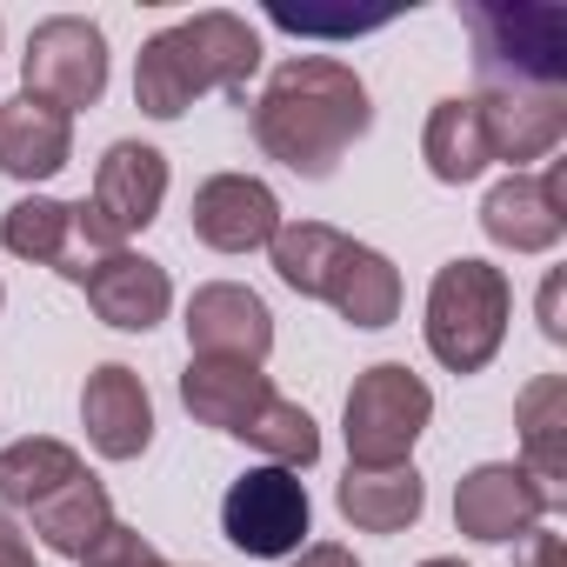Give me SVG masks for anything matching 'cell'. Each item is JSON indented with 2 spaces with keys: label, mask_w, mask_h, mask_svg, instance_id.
Segmentation results:
<instances>
[{
  "label": "cell",
  "mask_w": 567,
  "mask_h": 567,
  "mask_svg": "<svg viewBox=\"0 0 567 567\" xmlns=\"http://www.w3.org/2000/svg\"><path fill=\"white\" fill-rule=\"evenodd\" d=\"M481 234L507 254H547L567 234V161H547V174H507L481 200Z\"/></svg>",
  "instance_id": "30bf717a"
},
{
  "label": "cell",
  "mask_w": 567,
  "mask_h": 567,
  "mask_svg": "<svg viewBox=\"0 0 567 567\" xmlns=\"http://www.w3.org/2000/svg\"><path fill=\"white\" fill-rule=\"evenodd\" d=\"M421 154H427V174L447 181V187H467L474 174H487L494 147H487V127H481L474 94H467V101L454 94V101H441V107L427 114V127H421Z\"/></svg>",
  "instance_id": "7402d4cb"
},
{
  "label": "cell",
  "mask_w": 567,
  "mask_h": 567,
  "mask_svg": "<svg viewBox=\"0 0 567 567\" xmlns=\"http://www.w3.org/2000/svg\"><path fill=\"white\" fill-rule=\"evenodd\" d=\"M267 254H274V274L288 280L295 295L328 301L354 328H388L401 315V274H394V260L374 254V247H361V240H348L328 220H280V234L267 240Z\"/></svg>",
  "instance_id": "3957f363"
},
{
  "label": "cell",
  "mask_w": 567,
  "mask_h": 567,
  "mask_svg": "<svg viewBox=\"0 0 567 567\" xmlns=\"http://www.w3.org/2000/svg\"><path fill=\"white\" fill-rule=\"evenodd\" d=\"M280 234V200L254 174H214L194 187V240L214 254H254Z\"/></svg>",
  "instance_id": "7c38bea8"
},
{
  "label": "cell",
  "mask_w": 567,
  "mask_h": 567,
  "mask_svg": "<svg viewBox=\"0 0 567 567\" xmlns=\"http://www.w3.org/2000/svg\"><path fill=\"white\" fill-rule=\"evenodd\" d=\"M368 127H374L368 81L334 54H295L288 68H274V81L254 101L260 154L308 181H328L341 167V154L354 141H368Z\"/></svg>",
  "instance_id": "6da1fadb"
},
{
  "label": "cell",
  "mask_w": 567,
  "mask_h": 567,
  "mask_svg": "<svg viewBox=\"0 0 567 567\" xmlns=\"http://www.w3.org/2000/svg\"><path fill=\"white\" fill-rule=\"evenodd\" d=\"M81 427L94 441V454L107 461H141L147 441H154V401H147V381L121 361L94 368L87 388H81Z\"/></svg>",
  "instance_id": "5bb4252c"
},
{
  "label": "cell",
  "mask_w": 567,
  "mask_h": 567,
  "mask_svg": "<svg viewBox=\"0 0 567 567\" xmlns=\"http://www.w3.org/2000/svg\"><path fill=\"white\" fill-rule=\"evenodd\" d=\"M0 567H41L34 547H28V534L8 520V507H0Z\"/></svg>",
  "instance_id": "4316f807"
},
{
  "label": "cell",
  "mask_w": 567,
  "mask_h": 567,
  "mask_svg": "<svg viewBox=\"0 0 567 567\" xmlns=\"http://www.w3.org/2000/svg\"><path fill=\"white\" fill-rule=\"evenodd\" d=\"M474 107H481V127H487L494 161H514V174L527 161H547L567 141V94L507 87V94H474Z\"/></svg>",
  "instance_id": "2e32d148"
},
{
  "label": "cell",
  "mask_w": 567,
  "mask_h": 567,
  "mask_svg": "<svg viewBox=\"0 0 567 567\" xmlns=\"http://www.w3.org/2000/svg\"><path fill=\"white\" fill-rule=\"evenodd\" d=\"M514 427H520V467L547 487V501L560 507L567 501V381L560 374H540L520 388L514 401Z\"/></svg>",
  "instance_id": "d6986e66"
},
{
  "label": "cell",
  "mask_w": 567,
  "mask_h": 567,
  "mask_svg": "<svg viewBox=\"0 0 567 567\" xmlns=\"http://www.w3.org/2000/svg\"><path fill=\"white\" fill-rule=\"evenodd\" d=\"M308 520H315L308 487L288 467H247L220 494V527L254 560H288V554H301L308 547Z\"/></svg>",
  "instance_id": "52a82bcc"
},
{
  "label": "cell",
  "mask_w": 567,
  "mask_h": 567,
  "mask_svg": "<svg viewBox=\"0 0 567 567\" xmlns=\"http://www.w3.org/2000/svg\"><path fill=\"white\" fill-rule=\"evenodd\" d=\"M87 461L68 447V441H48V434H28V441H8L0 447V507H14V514H28L48 487H61V481H74Z\"/></svg>",
  "instance_id": "603a6c76"
},
{
  "label": "cell",
  "mask_w": 567,
  "mask_h": 567,
  "mask_svg": "<svg viewBox=\"0 0 567 567\" xmlns=\"http://www.w3.org/2000/svg\"><path fill=\"white\" fill-rule=\"evenodd\" d=\"M474 34V74L481 94H567V14L540 0H474L461 8Z\"/></svg>",
  "instance_id": "277c9868"
},
{
  "label": "cell",
  "mask_w": 567,
  "mask_h": 567,
  "mask_svg": "<svg viewBox=\"0 0 567 567\" xmlns=\"http://www.w3.org/2000/svg\"><path fill=\"white\" fill-rule=\"evenodd\" d=\"M74 154V114L34 101V94H14L0 101V174L14 181H54Z\"/></svg>",
  "instance_id": "ac0fdd59"
},
{
  "label": "cell",
  "mask_w": 567,
  "mask_h": 567,
  "mask_svg": "<svg viewBox=\"0 0 567 567\" xmlns=\"http://www.w3.org/2000/svg\"><path fill=\"white\" fill-rule=\"evenodd\" d=\"M288 567H361L341 540H315V547H301V554H288Z\"/></svg>",
  "instance_id": "83f0119b"
},
{
  "label": "cell",
  "mask_w": 567,
  "mask_h": 567,
  "mask_svg": "<svg viewBox=\"0 0 567 567\" xmlns=\"http://www.w3.org/2000/svg\"><path fill=\"white\" fill-rule=\"evenodd\" d=\"M434 414L427 381L408 361H381L348 388V467H408L421 427Z\"/></svg>",
  "instance_id": "8992f818"
},
{
  "label": "cell",
  "mask_w": 567,
  "mask_h": 567,
  "mask_svg": "<svg viewBox=\"0 0 567 567\" xmlns=\"http://www.w3.org/2000/svg\"><path fill=\"white\" fill-rule=\"evenodd\" d=\"M540 328H547V341H567V321H560V274L540 288Z\"/></svg>",
  "instance_id": "f1b7e54d"
},
{
  "label": "cell",
  "mask_w": 567,
  "mask_h": 567,
  "mask_svg": "<svg viewBox=\"0 0 567 567\" xmlns=\"http://www.w3.org/2000/svg\"><path fill=\"white\" fill-rule=\"evenodd\" d=\"M547 507H554L547 487H540L520 461H481V467L461 474V487H454V527H461L467 540H487V547L527 540Z\"/></svg>",
  "instance_id": "9c48e42d"
},
{
  "label": "cell",
  "mask_w": 567,
  "mask_h": 567,
  "mask_svg": "<svg viewBox=\"0 0 567 567\" xmlns=\"http://www.w3.org/2000/svg\"><path fill=\"white\" fill-rule=\"evenodd\" d=\"M81 288H87V308H94L107 328H121V334H147V328L167 321V308H174L167 267L147 260V254H134V247H121V254H107L101 267H87Z\"/></svg>",
  "instance_id": "9a60e30c"
},
{
  "label": "cell",
  "mask_w": 567,
  "mask_h": 567,
  "mask_svg": "<svg viewBox=\"0 0 567 567\" xmlns=\"http://www.w3.org/2000/svg\"><path fill=\"white\" fill-rule=\"evenodd\" d=\"M421 567H467V560H454V554H434V560H421Z\"/></svg>",
  "instance_id": "f546056e"
},
{
  "label": "cell",
  "mask_w": 567,
  "mask_h": 567,
  "mask_svg": "<svg viewBox=\"0 0 567 567\" xmlns=\"http://www.w3.org/2000/svg\"><path fill=\"white\" fill-rule=\"evenodd\" d=\"M260 68V34L227 14V8H207L194 21H174L161 28L141 61H134V107L154 114V121H181L200 94H240L247 74Z\"/></svg>",
  "instance_id": "7a4b0ae2"
},
{
  "label": "cell",
  "mask_w": 567,
  "mask_h": 567,
  "mask_svg": "<svg viewBox=\"0 0 567 567\" xmlns=\"http://www.w3.org/2000/svg\"><path fill=\"white\" fill-rule=\"evenodd\" d=\"M167 200V154L147 147V141H114L101 154V174H94V214L114 240H134Z\"/></svg>",
  "instance_id": "4fadbf2b"
},
{
  "label": "cell",
  "mask_w": 567,
  "mask_h": 567,
  "mask_svg": "<svg viewBox=\"0 0 567 567\" xmlns=\"http://www.w3.org/2000/svg\"><path fill=\"white\" fill-rule=\"evenodd\" d=\"M514 567H567V540L560 534H527L520 554H514Z\"/></svg>",
  "instance_id": "484cf974"
},
{
  "label": "cell",
  "mask_w": 567,
  "mask_h": 567,
  "mask_svg": "<svg viewBox=\"0 0 567 567\" xmlns=\"http://www.w3.org/2000/svg\"><path fill=\"white\" fill-rule=\"evenodd\" d=\"M187 348L200 361H247L260 368L274 354V315L240 280H207L187 301Z\"/></svg>",
  "instance_id": "8fae6325"
},
{
  "label": "cell",
  "mask_w": 567,
  "mask_h": 567,
  "mask_svg": "<svg viewBox=\"0 0 567 567\" xmlns=\"http://www.w3.org/2000/svg\"><path fill=\"white\" fill-rule=\"evenodd\" d=\"M81 567H174V560H167L154 540H141V527H121V520H114V527L81 554Z\"/></svg>",
  "instance_id": "d4e9b609"
},
{
  "label": "cell",
  "mask_w": 567,
  "mask_h": 567,
  "mask_svg": "<svg viewBox=\"0 0 567 567\" xmlns=\"http://www.w3.org/2000/svg\"><path fill=\"white\" fill-rule=\"evenodd\" d=\"M507 308H514V288L494 260H447L427 288V354L447 368V374H481L501 341H507Z\"/></svg>",
  "instance_id": "5b68a950"
},
{
  "label": "cell",
  "mask_w": 567,
  "mask_h": 567,
  "mask_svg": "<svg viewBox=\"0 0 567 567\" xmlns=\"http://www.w3.org/2000/svg\"><path fill=\"white\" fill-rule=\"evenodd\" d=\"M334 507H341V520L361 527V534H401V527L421 520L427 487H421L414 461H408V467H348Z\"/></svg>",
  "instance_id": "ffe728a7"
},
{
  "label": "cell",
  "mask_w": 567,
  "mask_h": 567,
  "mask_svg": "<svg viewBox=\"0 0 567 567\" xmlns=\"http://www.w3.org/2000/svg\"><path fill=\"white\" fill-rule=\"evenodd\" d=\"M21 74H28V94L74 114V107H94L107 94V34L81 14H54L28 34V54H21Z\"/></svg>",
  "instance_id": "ba28073f"
},
{
  "label": "cell",
  "mask_w": 567,
  "mask_h": 567,
  "mask_svg": "<svg viewBox=\"0 0 567 567\" xmlns=\"http://www.w3.org/2000/svg\"><path fill=\"white\" fill-rule=\"evenodd\" d=\"M28 527L41 534V547H54V554H68V560H81L107 527H114V501H107V487L81 467L74 481H61V487H48L34 507H28Z\"/></svg>",
  "instance_id": "44dd1931"
},
{
  "label": "cell",
  "mask_w": 567,
  "mask_h": 567,
  "mask_svg": "<svg viewBox=\"0 0 567 567\" xmlns=\"http://www.w3.org/2000/svg\"><path fill=\"white\" fill-rule=\"evenodd\" d=\"M0 308H8V288H0Z\"/></svg>",
  "instance_id": "4dcf8cb0"
},
{
  "label": "cell",
  "mask_w": 567,
  "mask_h": 567,
  "mask_svg": "<svg viewBox=\"0 0 567 567\" xmlns=\"http://www.w3.org/2000/svg\"><path fill=\"white\" fill-rule=\"evenodd\" d=\"M181 401H187V414H194L200 427L247 441V427L267 414L274 388H267V374L247 368V361H200V354H194L187 374H181Z\"/></svg>",
  "instance_id": "e0dca14e"
},
{
  "label": "cell",
  "mask_w": 567,
  "mask_h": 567,
  "mask_svg": "<svg viewBox=\"0 0 567 567\" xmlns=\"http://www.w3.org/2000/svg\"><path fill=\"white\" fill-rule=\"evenodd\" d=\"M247 447H260L267 454V467H288V474H301V467H315L321 461V427H315V414L308 408H295V401H267V414L247 427Z\"/></svg>",
  "instance_id": "cb8c5ba5"
}]
</instances>
